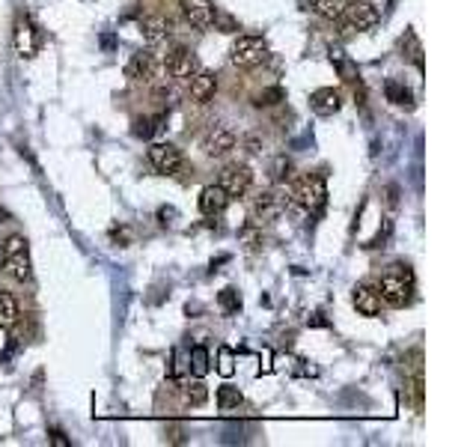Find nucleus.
I'll list each match as a JSON object with an SVG mask.
<instances>
[{
	"label": "nucleus",
	"mask_w": 476,
	"mask_h": 447,
	"mask_svg": "<svg viewBox=\"0 0 476 447\" xmlns=\"http://www.w3.org/2000/svg\"><path fill=\"white\" fill-rule=\"evenodd\" d=\"M0 266H4L6 278L15 283H30L33 280V263H30V245L24 235H9L4 242V254H0Z\"/></svg>",
	"instance_id": "f257e3e1"
},
{
	"label": "nucleus",
	"mask_w": 476,
	"mask_h": 447,
	"mask_svg": "<svg viewBox=\"0 0 476 447\" xmlns=\"http://www.w3.org/2000/svg\"><path fill=\"white\" fill-rule=\"evenodd\" d=\"M375 290L381 295V304L390 307H408L414 298V275L408 271V266H393V271L375 283Z\"/></svg>",
	"instance_id": "f03ea898"
},
{
	"label": "nucleus",
	"mask_w": 476,
	"mask_h": 447,
	"mask_svg": "<svg viewBox=\"0 0 476 447\" xmlns=\"http://www.w3.org/2000/svg\"><path fill=\"white\" fill-rule=\"evenodd\" d=\"M265 57H268V42L253 33H242L230 48V63L235 69H256Z\"/></svg>",
	"instance_id": "7ed1b4c3"
},
{
	"label": "nucleus",
	"mask_w": 476,
	"mask_h": 447,
	"mask_svg": "<svg viewBox=\"0 0 476 447\" xmlns=\"http://www.w3.org/2000/svg\"><path fill=\"white\" fill-rule=\"evenodd\" d=\"M324 200H328V185H324V176L312 173V176H304L295 188V206L307 209V212H322Z\"/></svg>",
	"instance_id": "20e7f679"
},
{
	"label": "nucleus",
	"mask_w": 476,
	"mask_h": 447,
	"mask_svg": "<svg viewBox=\"0 0 476 447\" xmlns=\"http://www.w3.org/2000/svg\"><path fill=\"white\" fill-rule=\"evenodd\" d=\"M345 15H348V21H345L348 33H366V30H372L375 24H378L381 12H378V6H375L372 0H352L348 9H345Z\"/></svg>",
	"instance_id": "39448f33"
},
{
	"label": "nucleus",
	"mask_w": 476,
	"mask_h": 447,
	"mask_svg": "<svg viewBox=\"0 0 476 447\" xmlns=\"http://www.w3.org/2000/svg\"><path fill=\"white\" fill-rule=\"evenodd\" d=\"M149 164L158 173H164V176H176L185 167V155H182V149L173 143H152L149 146Z\"/></svg>",
	"instance_id": "423d86ee"
},
{
	"label": "nucleus",
	"mask_w": 476,
	"mask_h": 447,
	"mask_svg": "<svg viewBox=\"0 0 476 447\" xmlns=\"http://www.w3.org/2000/svg\"><path fill=\"white\" fill-rule=\"evenodd\" d=\"M235 143H238L235 131L230 126H223V122H218V126H211L206 131V138H203V143H199V149H203L209 158H223L227 153H232Z\"/></svg>",
	"instance_id": "0eeeda50"
},
{
	"label": "nucleus",
	"mask_w": 476,
	"mask_h": 447,
	"mask_svg": "<svg viewBox=\"0 0 476 447\" xmlns=\"http://www.w3.org/2000/svg\"><path fill=\"white\" fill-rule=\"evenodd\" d=\"M218 185L230 194V200L232 197H244L250 191V185H253V170L247 164H230V167H223Z\"/></svg>",
	"instance_id": "6e6552de"
},
{
	"label": "nucleus",
	"mask_w": 476,
	"mask_h": 447,
	"mask_svg": "<svg viewBox=\"0 0 476 447\" xmlns=\"http://www.w3.org/2000/svg\"><path fill=\"white\" fill-rule=\"evenodd\" d=\"M286 203L289 200H286L280 191H259L253 200H250V218L259 221V224L262 221H274L286 209Z\"/></svg>",
	"instance_id": "1a4fd4ad"
},
{
	"label": "nucleus",
	"mask_w": 476,
	"mask_h": 447,
	"mask_svg": "<svg viewBox=\"0 0 476 447\" xmlns=\"http://www.w3.org/2000/svg\"><path fill=\"white\" fill-rule=\"evenodd\" d=\"M164 69H167L170 78H176V81H191L194 74L199 72V57L191 51V48H176V51L167 57Z\"/></svg>",
	"instance_id": "9d476101"
},
{
	"label": "nucleus",
	"mask_w": 476,
	"mask_h": 447,
	"mask_svg": "<svg viewBox=\"0 0 476 447\" xmlns=\"http://www.w3.org/2000/svg\"><path fill=\"white\" fill-rule=\"evenodd\" d=\"M12 42H15V51H18L21 57H36V54H39V30L33 27L30 18H24V15L15 18Z\"/></svg>",
	"instance_id": "9b49d317"
},
{
	"label": "nucleus",
	"mask_w": 476,
	"mask_h": 447,
	"mask_svg": "<svg viewBox=\"0 0 476 447\" xmlns=\"http://www.w3.org/2000/svg\"><path fill=\"white\" fill-rule=\"evenodd\" d=\"M179 6H182V15L191 27H197V30L215 27V6H211L209 0H179Z\"/></svg>",
	"instance_id": "f8f14e48"
},
{
	"label": "nucleus",
	"mask_w": 476,
	"mask_h": 447,
	"mask_svg": "<svg viewBox=\"0 0 476 447\" xmlns=\"http://www.w3.org/2000/svg\"><path fill=\"white\" fill-rule=\"evenodd\" d=\"M215 93H218V74L199 69L194 78H191V86H187V96H191V102H194V105H209L211 98H215Z\"/></svg>",
	"instance_id": "ddd939ff"
},
{
	"label": "nucleus",
	"mask_w": 476,
	"mask_h": 447,
	"mask_svg": "<svg viewBox=\"0 0 476 447\" xmlns=\"http://www.w3.org/2000/svg\"><path fill=\"white\" fill-rule=\"evenodd\" d=\"M155 72H158V63H155V54H149V51H137L131 54V60L125 63V78L128 81H152L155 78Z\"/></svg>",
	"instance_id": "4468645a"
},
{
	"label": "nucleus",
	"mask_w": 476,
	"mask_h": 447,
	"mask_svg": "<svg viewBox=\"0 0 476 447\" xmlns=\"http://www.w3.org/2000/svg\"><path fill=\"white\" fill-rule=\"evenodd\" d=\"M199 212L209 215V218H218L223 209L230 206V194L220 188V185H206L203 191H199Z\"/></svg>",
	"instance_id": "2eb2a0df"
},
{
	"label": "nucleus",
	"mask_w": 476,
	"mask_h": 447,
	"mask_svg": "<svg viewBox=\"0 0 476 447\" xmlns=\"http://www.w3.org/2000/svg\"><path fill=\"white\" fill-rule=\"evenodd\" d=\"M352 302H355V310L360 316H378L381 313V295L372 283H357Z\"/></svg>",
	"instance_id": "dca6fc26"
},
{
	"label": "nucleus",
	"mask_w": 476,
	"mask_h": 447,
	"mask_svg": "<svg viewBox=\"0 0 476 447\" xmlns=\"http://www.w3.org/2000/svg\"><path fill=\"white\" fill-rule=\"evenodd\" d=\"M310 108L316 110L319 117H333L336 110L343 108V93L333 90V86H322V90L310 96Z\"/></svg>",
	"instance_id": "f3484780"
},
{
	"label": "nucleus",
	"mask_w": 476,
	"mask_h": 447,
	"mask_svg": "<svg viewBox=\"0 0 476 447\" xmlns=\"http://www.w3.org/2000/svg\"><path fill=\"white\" fill-rule=\"evenodd\" d=\"M21 322V304L12 292H0V328L4 331H15Z\"/></svg>",
	"instance_id": "a211bd4d"
},
{
	"label": "nucleus",
	"mask_w": 476,
	"mask_h": 447,
	"mask_svg": "<svg viewBox=\"0 0 476 447\" xmlns=\"http://www.w3.org/2000/svg\"><path fill=\"white\" fill-rule=\"evenodd\" d=\"M348 4H352V0H310L312 12H316L319 18H324V21H340L345 15Z\"/></svg>",
	"instance_id": "6ab92c4d"
},
{
	"label": "nucleus",
	"mask_w": 476,
	"mask_h": 447,
	"mask_svg": "<svg viewBox=\"0 0 476 447\" xmlns=\"http://www.w3.org/2000/svg\"><path fill=\"white\" fill-rule=\"evenodd\" d=\"M170 33V21L167 18H143L140 21V36L149 45H158L161 39H167Z\"/></svg>",
	"instance_id": "aec40b11"
},
{
	"label": "nucleus",
	"mask_w": 476,
	"mask_h": 447,
	"mask_svg": "<svg viewBox=\"0 0 476 447\" xmlns=\"http://www.w3.org/2000/svg\"><path fill=\"white\" fill-rule=\"evenodd\" d=\"M187 370H191L194 379H206L209 376L211 364H209V349H206L203 343H197L194 349H191V355H187Z\"/></svg>",
	"instance_id": "412c9836"
},
{
	"label": "nucleus",
	"mask_w": 476,
	"mask_h": 447,
	"mask_svg": "<svg viewBox=\"0 0 476 447\" xmlns=\"http://www.w3.org/2000/svg\"><path fill=\"white\" fill-rule=\"evenodd\" d=\"M384 96H387V102H393L399 108H411V105H414V96H411V90L402 81H393V78L384 84Z\"/></svg>",
	"instance_id": "4be33fe9"
},
{
	"label": "nucleus",
	"mask_w": 476,
	"mask_h": 447,
	"mask_svg": "<svg viewBox=\"0 0 476 447\" xmlns=\"http://www.w3.org/2000/svg\"><path fill=\"white\" fill-rule=\"evenodd\" d=\"M244 403V396L238 388H232V384H220L218 388V406H220V412H232V408H238Z\"/></svg>",
	"instance_id": "5701e85b"
},
{
	"label": "nucleus",
	"mask_w": 476,
	"mask_h": 447,
	"mask_svg": "<svg viewBox=\"0 0 476 447\" xmlns=\"http://www.w3.org/2000/svg\"><path fill=\"white\" fill-rule=\"evenodd\" d=\"M331 60H333V66H336V72H340V78H343V81L355 84V81L360 78L357 69H355V63H352V60H345V57H343V51H331Z\"/></svg>",
	"instance_id": "b1692460"
},
{
	"label": "nucleus",
	"mask_w": 476,
	"mask_h": 447,
	"mask_svg": "<svg viewBox=\"0 0 476 447\" xmlns=\"http://www.w3.org/2000/svg\"><path fill=\"white\" fill-rule=\"evenodd\" d=\"M286 98V93H283V86H268V90H262V93H256V98H253V105L256 108H274V105H280Z\"/></svg>",
	"instance_id": "393cba45"
},
{
	"label": "nucleus",
	"mask_w": 476,
	"mask_h": 447,
	"mask_svg": "<svg viewBox=\"0 0 476 447\" xmlns=\"http://www.w3.org/2000/svg\"><path fill=\"white\" fill-rule=\"evenodd\" d=\"M185 400L191 403V406H203L209 400V388L203 384V379H197V382L187 384V388H185Z\"/></svg>",
	"instance_id": "a878e982"
},
{
	"label": "nucleus",
	"mask_w": 476,
	"mask_h": 447,
	"mask_svg": "<svg viewBox=\"0 0 476 447\" xmlns=\"http://www.w3.org/2000/svg\"><path fill=\"white\" fill-rule=\"evenodd\" d=\"M218 304L227 310V313H238V310H242V295H238L232 287H227V290H220Z\"/></svg>",
	"instance_id": "bb28decb"
},
{
	"label": "nucleus",
	"mask_w": 476,
	"mask_h": 447,
	"mask_svg": "<svg viewBox=\"0 0 476 447\" xmlns=\"http://www.w3.org/2000/svg\"><path fill=\"white\" fill-rule=\"evenodd\" d=\"M161 119H164V117H140V119H134V134H137V138H143V141L152 138Z\"/></svg>",
	"instance_id": "cd10ccee"
},
{
	"label": "nucleus",
	"mask_w": 476,
	"mask_h": 447,
	"mask_svg": "<svg viewBox=\"0 0 476 447\" xmlns=\"http://www.w3.org/2000/svg\"><path fill=\"white\" fill-rule=\"evenodd\" d=\"M218 372L220 376H232L235 372V355H232L230 346H220L218 349Z\"/></svg>",
	"instance_id": "c85d7f7f"
},
{
	"label": "nucleus",
	"mask_w": 476,
	"mask_h": 447,
	"mask_svg": "<svg viewBox=\"0 0 476 447\" xmlns=\"http://www.w3.org/2000/svg\"><path fill=\"white\" fill-rule=\"evenodd\" d=\"M292 161L289 158H277V164H274V182H289L292 179Z\"/></svg>",
	"instance_id": "c756f323"
},
{
	"label": "nucleus",
	"mask_w": 476,
	"mask_h": 447,
	"mask_svg": "<svg viewBox=\"0 0 476 447\" xmlns=\"http://www.w3.org/2000/svg\"><path fill=\"white\" fill-rule=\"evenodd\" d=\"M110 239H114L117 245H131V227H114L110 230Z\"/></svg>",
	"instance_id": "7c9ffc66"
},
{
	"label": "nucleus",
	"mask_w": 476,
	"mask_h": 447,
	"mask_svg": "<svg viewBox=\"0 0 476 447\" xmlns=\"http://www.w3.org/2000/svg\"><path fill=\"white\" fill-rule=\"evenodd\" d=\"M414 396H417V408H423V372L414 376Z\"/></svg>",
	"instance_id": "2f4dec72"
},
{
	"label": "nucleus",
	"mask_w": 476,
	"mask_h": 447,
	"mask_svg": "<svg viewBox=\"0 0 476 447\" xmlns=\"http://www.w3.org/2000/svg\"><path fill=\"white\" fill-rule=\"evenodd\" d=\"M51 444H54V447H69V439L62 436L60 429H54V432H51Z\"/></svg>",
	"instance_id": "473e14b6"
},
{
	"label": "nucleus",
	"mask_w": 476,
	"mask_h": 447,
	"mask_svg": "<svg viewBox=\"0 0 476 447\" xmlns=\"http://www.w3.org/2000/svg\"><path fill=\"white\" fill-rule=\"evenodd\" d=\"M170 436L173 441H182V427H170Z\"/></svg>",
	"instance_id": "72a5a7b5"
},
{
	"label": "nucleus",
	"mask_w": 476,
	"mask_h": 447,
	"mask_svg": "<svg viewBox=\"0 0 476 447\" xmlns=\"http://www.w3.org/2000/svg\"><path fill=\"white\" fill-rule=\"evenodd\" d=\"M247 146H250V153H259V138H247Z\"/></svg>",
	"instance_id": "f704fd0d"
}]
</instances>
